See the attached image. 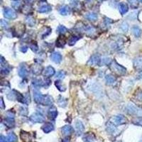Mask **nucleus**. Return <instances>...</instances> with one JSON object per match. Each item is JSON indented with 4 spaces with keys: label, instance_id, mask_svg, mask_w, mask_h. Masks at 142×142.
<instances>
[{
    "label": "nucleus",
    "instance_id": "46",
    "mask_svg": "<svg viewBox=\"0 0 142 142\" xmlns=\"http://www.w3.org/2000/svg\"><path fill=\"white\" fill-rule=\"evenodd\" d=\"M20 4H21V3H20L19 1H17V2L12 3V7L14 8V9H17L19 7Z\"/></svg>",
    "mask_w": 142,
    "mask_h": 142
},
{
    "label": "nucleus",
    "instance_id": "51",
    "mask_svg": "<svg viewBox=\"0 0 142 142\" xmlns=\"http://www.w3.org/2000/svg\"><path fill=\"white\" fill-rule=\"evenodd\" d=\"M0 102H1V104H0V107L2 108V109H4V101H3L2 97H1Z\"/></svg>",
    "mask_w": 142,
    "mask_h": 142
},
{
    "label": "nucleus",
    "instance_id": "56",
    "mask_svg": "<svg viewBox=\"0 0 142 142\" xmlns=\"http://www.w3.org/2000/svg\"><path fill=\"white\" fill-rule=\"evenodd\" d=\"M40 1H41V2H45L46 0H40Z\"/></svg>",
    "mask_w": 142,
    "mask_h": 142
},
{
    "label": "nucleus",
    "instance_id": "57",
    "mask_svg": "<svg viewBox=\"0 0 142 142\" xmlns=\"http://www.w3.org/2000/svg\"><path fill=\"white\" fill-rule=\"evenodd\" d=\"M139 1H140V2H141L142 3V0H139Z\"/></svg>",
    "mask_w": 142,
    "mask_h": 142
},
{
    "label": "nucleus",
    "instance_id": "1",
    "mask_svg": "<svg viewBox=\"0 0 142 142\" xmlns=\"http://www.w3.org/2000/svg\"><path fill=\"white\" fill-rule=\"evenodd\" d=\"M34 101L39 105L43 106H50L53 104V100L50 95H42L39 92H35L34 94Z\"/></svg>",
    "mask_w": 142,
    "mask_h": 142
},
{
    "label": "nucleus",
    "instance_id": "53",
    "mask_svg": "<svg viewBox=\"0 0 142 142\" xmlns=\"http://www.w3.org/2000/svg\"><path fill=\"white\" fill-rule=\"evenodd\" d=\"M62 142H70V138L66 137L63 139V141Z\"/></svg>",
    "mask_w": 142,
    "mask_h": 142
},
{
    "label": "nucleus",
    "instance_id": "5",
    "mask_svg": "<svg viewBox=\"0 0 142 142\" xmlns=\"http://www.w3.org/2000/svg\"><path fill=\"white\" fill-rule=\"evenodd\" d=\"M101 61L102 60H101L100 56L95 54L89 60L88 65H92V66L100 65H101Z\"/></svg>",
    "mask_w": 142,
    "mask_h": 142
},
{
    "label": "nucleus",
    "instance_id": "2",
    "mask_svg": "<svg viewBox=\"0 0 142 142\" xmlns=\"http://www.w3.org/2000/svg\"><path fill=\"white\" fill-rule=\"evenodd\" d=\"M110 69L114 73L117 74L119 75H124L127 73V69L124 67L118 64L116 61H113L110 64Z\"/></svg>",
    "mask_w": 142,
    "mask_h": 142
},
{
    "label": "nucleus",
    "instance_id": "38",
    "mask_svg": "<svg viewBox=\"0 0 142 142\" xmlns=\"http://www.w3.org/2000/svg\"><path fill=\"white\" fill-rule=\"evenodd\" d=\"M121 29H122V30L124 32H127L128 31V29H129V25H128V24L127 22H123L122 24H121Z\"/></svg>",
    "mask_w": 142,
    "mask_h": 142
},
{
    "label": "nucleus",
    "instance_id": "32",
    "mask_svg": "<svg viewBox=\"0 0 142 142\" xmlns=\"http://www.w3.org/2000/svg\"><path fill=\"white\" fill-rule=\"evenodd\" d=\"M80 37L79 36H72L70 38V39L68 41V44L70 46H73L76 42L78 41L79 39H80Z\"/></svg>",
    "mask_w": 142,
    "mask_h": 142
},
{
    "label": "nucleus",
    "instance_id": "23",
    "mask_svg": "<svg viewBox=\"0 0 142 142\" xmlns=\"http://www.w3.org/2000/svg\"><path fill=\"white\" fill-rule=\"evenodd\" d=\"M51 10V7L49 5H43L40 7L38 9V12L40 13H47L49 12Z\"/></svg>",
    "mask_w": 142,
    "mask_h": 142
},
{
    "label": "nucleus",
    "instance_id": "55",
    "mask_svg": "<svg viewBox=\"0 0 142 142\" xmlns=\"http://www.w3.org/2000/svg\"><path fill=\"white\" fill-rule=\"evenodd\" d=\"M99 2H102V1H104V0H98Z\"/></svg>",
    "mask_w": 142,
    "mask_h": 142
},
{
    "label": "nucleus",
    "instance_id": "44",
    "mask_svg": "<svg viewBox=\"0 0 142 142\" xmlns=\"http://www.w3.org/2000/svg\"><path fill=\"white\" fill-rule=\"evenodd\" d=\"M134 124L138 125H140V126H142V118H137L135 120L133 121Z\"/></svg>",
    "mask_w": 142,
    "mask_h": 142
},
{
    "label": "nucleus",
    "instance_id": "7",
    "mask_svg": "<svg viewBox=\"0 0 142 142\" xmlns=\"http://www.w3.org/2000/svg\"><path fill=\"white\" fill-rule=\"evenodd\" d=\"M127 122V119L124 115L119 114L114 117V124L115 125H122Z\"/></svg>",
    "mask_w": 142,
    "mask_h": 142
},
{
    "label": "nucleus",
    "instance_id": "52",
    "mask_svg": "<svg viewBox=\"0 0 142 142\" xmlns=\"http://www.w3.org/2000/svg\"><path fill=\"white\" fill-rule=\"evenodd\" d=\"M136 97H137V99L139 100L142 101V92H139V93L138 94L137 96H136Z\"/></svg>",
    "mask_w": 142,
    "mask_h": 142
},
{
    "label": "nucleus",
    "instance_id": "11",
    "mask_svg": "<svg viewBox=\"0 0 142 142\" xmlns=\"http://www.w3.org/2000/svg\"><path fill=\"white\" fill-rule=\"evenodd\" d=\"M58 116V111L55 107H52L48 110V117L50 119L54 120Z\"/></svg>",
    "mask_w": 142,
    "mask_h": 142
},
{
    "label": "nucleus",
    "instance_id": "18",
    "mask_svg": "<svg viewBox=\"0 0 142 142\" xmlns=\"http://www.w3.org/2000/svg\"><path fill=\"white\" fill-rule=\"evenodd\" d=\"M42 129L45 133H49L52 132L54 129L53 125L51 123H46L43 127H42Z\"/></svg>",
    "mask_w": 142,
    "mask_h": 142
},
{
    "label": "nucleus",
    "instance_id": "19",
    "mask_svg": "<svg viewBox=\"0 0 142 142\" xmlns=\"http://www.w3.org/2000/svg\"><path fill=\"white\" fill-rule=\"evenodd\" d=\"M72 132H73V128L70 125H65L62 128V133L65 136L70 135Z\"/></svg>",
    "mask_w": 142,
    "mask_h": 142
},
{
    "label": "nucleus",
    "instance_id": "17",
    "mask_svg": "<svg viewBox=\"0 0 142 142\" xmlns=\"http://www.w3.org/2000/svg\"><path fill=\"white\" fill-rule=\"evenodd\" d=\"M59 12L61 15L65 16V15L69 14L70 13V9L68 6L64 5V6H62L59 8Z\"/></svg>",
    "mask_w": 142,
    "mask_h": 142
},
{
    "label": "nucleus",
    "instance_id": "10",
    "mask_svg": "<svg viewBox=\"0 0 142 142\" xmlns=\"http://www.w3.org/2000/svg\"><path fill=\"white\" fill-rule=\"evenodd\" d=\"M51 59L55 63H60L62 61L61 54L58 52H54L51 56Z\"/></svg>",
    "mask_w": 142,
    "mask_h": 142
},
{
    "label": "nucleus",
    "instance_id": "43",
    "mask_svg": "<svg viewBox=\"0 0 142 142\" xmlns=\"http://www.w3.org/2000/svg\"><path fill=\"white\" fill-rule=\"evenodd\" d=\"M20 113H21V114H23V115H27L28 112H27L26 108L24 107H21V109H20Z\"/></svg>",
    "mask_w": 142,
    "mask_h": 142
},
{
    "label": "nucleus",
    "instance_id": "3",
    "mask_svg": "<svg viewBox=\"0 0 142 142\" xmlns=\"http://www.w3.org/2000/svg\"><path fill=\"white\" fill-rule=\"evenodd\" d=\"M127 112L129 113L130 114H133V115H136L138 117H142V110L140 108L137 107L136 106L134 105H129L127 107Z\"/></svg>",
    "mask_w": 142,
    "mask_h": 142
},
{
    "label": "nucleus",
    "instance_id": "45",
    "mask_svg": "<svg viewBox=\"0 0 142 142\" xmlns=\"http://www.w3.org/2000/svg\"><path fill=\"white\" fill-rule=\"evenodd\" d=\"M0 24L3 28H7L8 27V22H7L4 20L2 19L0 21Z\"/></svg>",
    "mask_w": 142,
    "mask_h": 142
},
{
    "label": "nucleus",
    "instance_id": "41",
    "mask_svg": "<svg viewBox=\"0 0 142 142\" xmlns=\"http://www.w3.org/2000/svg\"><path fill=\"white\" fill-rule=\"evenodd\" d=\"M30 10H31V7H29V5H26L24 9H23L22 12L26 14H28L29 13Z\"/></svg>",
    "mask_w": 142,
    "mask_h": 142
},
{
    "label": "nucleus",
    "instance_id": "25",
    "mask_svg": "<svg viewBox=\"0 0 142 142\" xmlns=\"http://www.w3.org/2000/svg\"><path fill=\"white\" fill-rule=\"evenodd\" d=\"M5 125L9 128H12L14 127L15 125V122H14V119H10V118H7L5 119L4 120V122Z\"/></svg>",
    "mask_w": 142,
    "mask_h": 142
},
{
    "label": "nucleus",
    "instance_id": "14",
    "mask_svg": "<svg viewBox=\"0 0 142 142\" xmlns=\"http://www.w3.org/2000/svg\"><path fill=\"white\" fill-rule=\"evenodd\" d=\"M134 66L136 70H142V56L138 57L134 61Z\"/></svg>",
    "mask_w": 142,
    "mask_h": 142
},
{
    "label": "nucleus",
    "instance_id": "30",
    "mask_svg": "<svg viewBox=\"0 0 142 142\" xmlns=\"http://www.w3.org/2000/svg\"><path fill=\"white\" fill-rule=\"evenodd\" d=\"M86 18L91 21H95L97 19V15L95 13H89L86 15Z\"/></svg>",
    "mask_w": 142,
    "mask_h": 142
},
{
    "label": "nucleus",
    "instance_id": "26",
    "mask_svg": "<svg viewBox=\"0 0 142 142\" xmlns=\"http://www.w3.org/2000/svg\"><path fill=\"white\" fill-rule=\"evenodd\" d=\"M106 82H107V85H113L115 83L116 78L112 75H108L106 76Z\"/></svg>",
    "mask_w": 142,
    "mask_h": 142
},
{
    "label": "nucleus",
    "instance_id": "9",
    "mask_svg": "<svg viewBox=\"0 0 142 142\" xmlns=\"http://www.w3.org/2000/svg\"><path fill=\"white\" fill-rule=\"evenodd\" d=\"M24 30L25 28L24 25L21 24L20 26H19V25H16L14 31V36H16L20 38V37L24 34Z\"/></svg>",
    "mask_w": 142,
    "mask_h": 142
},
{
    "label": "nucleus",
    "instance_id": "58",
    "mask_svg": "<svg viewBox=\"0 0 142 142\" xmlns=\"http://www.w3.org/2000/svg\"><path fill=\"white\" fill-rule=\"evenodd\" d=\"M139 142H142V140H141V141H140Z\"/></svg>",
    "mask_w": 142,
    "mask_h": 142
},
{
    "label": "nucleus",
    "instance_id": "42",
    "mask_svg": "<svg viewBox=\"0 0 142 142\" xmlns=\"http://www.w3.org/2000/svg\"><path fill=\"white\" fill-rule=\"evenodd\" d=\"M65 73L64 72H63V71H60V72H58V73H57L56 78L59 79H62L65 78Z\"/></svg>",
    "mask_w": 142,
    "mask_h": 142
},
{
    "label": "nucleus",
    "instance_id": "40",
    "mask_svg": "<svg viewBox=\"0 0 142 142\" xmlns=\"http://www.w3.org/2000/svg\"><path fill=\"white\" fill-rule=\"evenodd\" d=\"M111 60L109 58H104L101 61V65H108L110 63Z\"/></svg>",
    "mask_w": 142,
    "mask_h": 142
},
{
    "label": "nucleus",
    "instance_id": "49",
    "mask_svg": "<svg viewBox=\"0 0 142 142\" xmlns=\"http://www.w3.org/2000/svg\"><path fill=\"white\" fill-rule=\"evenodd\" d=\"M27 50H28V47L26 46H25L21 47V51L23 52V53H26Z\"/></svg>",
    "mask_w": 142,
    "mask_h": 142
},
{
    "label": "nucleus",
    "instance_id": "47",
    "mask_svg": "<svg viewBox=\"0 0 142 142\" xmlns=\"http://www.w3.org/2000/svg\"><path fill=\"white\" fill-rule=\"evenodd\" d=\"M9 73V70L7 68H6V67H5L4 68H2V70H1V73L4 74V75H7Z\"/></svg>",
    "mask_w": 142,
    "mask_h": 142
},
{
    "label": "nucleus",
    "instance_id": "37",
    "mask_svg": "<svg viewBox=\"0 0 142 142\" xmlns=\"http://www.w3.org/2000/svg\"><path fill=\"white\" fill-rule=\"evenodd\" d=\"M30 48H31V50L33 51L36 52L38 50H39V47H38V45H37L36 42H33V43H31L30 45Z\"/></svg>",
    "mask_w": 142,
    "mask_h": 142
},
{
    "label": "nucleus",
    "instance_id": "28",
    "mask_svg": "<svg viewBox=\"0 0 142 142\" xmlns=\"http://www.w3.org/2000/svg\"><path fill=\"white\" fill-rule=\"evenodd\" d=\"M43 29H44V31H42L41 32V36L42 39L46 37L47 36L50 34V33L51 32V29L49 28V27H44Z\"/></svg>",
    "mask_w": 142,
    "mask_h": 142
},
{
    "label": "nucleus",
    "instance_id": "29",
    "mask_svg": "<svg viewBox=\"0 0 142 142\" xmlns=\"http://www.w3.org/2000/svg\"><path fill=\"white\" fill-rule=\"evenodd\" d=\"M7 139L9 142H16L17 141V136L14 133H9L7 136Z\"/></svg>",
    "mask_w": 142,
    "mask_h": 142
},
{
    "label": "nucleus",
    "instance_id": "35",
    "mask_svg": "<svg viewBox=\"0 0 142 142\" xmlns=\"http://www.w3.org/2000/svg\"><path fill=\"white\" fill-rule=\"evenodd\" d=\"M57 31L59 34H65V33H66L67 32V29L64 26H59L58 27V29H57Z\"/></svg>",
    "mask_w": 142,
    "mask_h": 142
},
{
    "label": "nucleus",
    "instance_id": "8",
    "mask_svg": "<svg viewBox=\"0 0 142 142\" xmlns=\"http://www.w3.org/2000/svg\"><path fill=\"white\" fill-rule=\"evenodd\" d=\"M75 132L78 136H80L83 133L84 130H85V127L80 121H76L75 124Z\"/></svg>",
    "mask_w": 142,
    "mask_h": 142
},
{
    "label": "nucleus",
    "instance_id": "59",
    "mask_svg": "<svg viewBox=\"0 0 142 142\" xmlns=\"http://www.w3.org/2000/svg\"><path fill=\"white\" fill-rule=\"evenodd\" d=\"M14 1H19V0H14Z\"/></svg>",
    "mask_w": 142,
    "mask_h": 142
},
{
    "label": "nucleus",
    "instance_id": "34",
    "mask_svg": "<svg viewBox=\"0 0 142 142\" xmlns=\"http://www.w3.org/2000/svg\"><path fill=\"white\" fill-rule=\"evenodd\" d=\"M33 84L36 86H46V83H43L42 80L41 79H35L34 80H33Z\"/></svg>",
    "mask_w": 142,
    "mask_h": 142
},
{
    "label": "nucleus",
    "instance_id": "39",
    "mask_svg": "<svg viewBox=\"0 0 142 142\" xmlns=\"http://www.w3.org/2000/svg\"><path fill=\"white\" fill-rule=\"evenodd\" d=\"M61 97V99H59L58 100L59 105L61 106V107H65V105H66V101H65V100L64 98L61 97Z\"/></svg>",
    "mask_w": 142,
    "mask_h": 142
},
{
    "label": "nucleus",
    "instance_id": "20",
    "mask_svg": "<svg viewBox=\"0 0 142 142\" xmlns=\"http://www.w3.org/2000/svg\"><path fill=\"white\" fill-rule=\"evenodd\" d=\"M128 10H129V8H128V6L127 4L123 2L120 3L119 5V11L121 13V14H125L128 12Z\"/></svg>",
    "mask_w": 142,
    "mask_h": 142
},
{
    "label": "nucleus",
    "instance_id": "33",
    "mask_svg": "<svg viewBox=\"0 0 142 142\" xmlns=\"http://www.w3.org/2000/svg\"><path fill=\"white\" fill-rule=\"evenodd\" d=\"M128 2H129L131 7L132 9H136L138 7V6H139L138 0H128Z\"/></svg>",
    "mask_w": 142,
    "mask_h": 142
},
{
    "label": "nucleus",
    "instance_id": "27",
    "mask_svg": "<svg viewBox=\"0 0 142 142\" xmlns=\"http://www.w3.org/2000/svg\"><path fill=\"white\" fill-rule=\"evenodd\" d=\"M96 30L93 26H87L85 27V32L88 36H92L95 34Z\"/></svg>",
    "mask_w": 142,
    "mask_h": 142
},
{
    "label": "nucleus",
    "instance_id": "4",
    "mask_svg": "<svg viewBox=\"0 0 142 142\" xmlns=\"http://www.w3.org/2000/svg\"><path fill=\"white\" fill-rule=\"evenodd\" d=\"M30 120L34 123H41L44 122V117L40 113H34L29 117Z\"/></svg>",
    "mask_w": 142,
    "mask_h": 142
},
{
    "label": "nucleus",
    "instance_id": "6",
    "mask_svg": "<svg viewBox=\"0 0 142 142\" xmlns=\"http://www.w3.org/2000/svg\"><path fill=\"white\" fill-rule=\"evenodd\" d=\"M4 16L7 19H14L17 18V14L14 11L9 8H5L4 9Z\"/></svg>",
    "mask_w": 142,
    "mask_h": 142
},
{
    "label": "nucleus",
    "instance_id": "31",
    "mask_svg": "<svg viewBox=\"0 0 142 142\" xmlns=\"http://www.w3.org/2000/svg\"><path fill=\"white\" fill-rule=\"evenodd\" d=\"M55 84H56V86L57 87V88L58 89V90H60L61 92H64V91L65 90V87L63 85V83L60 80L56 81Z\"/></svg>",
    "mask_w": 142,
    "mask_h": 142
},
{
    "label": "nucleus",
    "instance_id": "36",
    "mask_svg": "<svg viewBox=\"0 0 142 142\" xmlns=\"http://www.w3.org/2000/svg\"><path fill=\"white\" fill-rule=\"evenodd\" d=\"M27 24L29 26H34L35 25V20L32 17H29L26 19Z\"/></svg>",
    "mask_w": 142,
    "mask_h": 142
},
{
    "label": "nucleus",
    "instance_id": "50",
    "mask_svg": "<svg viewBox=\"0 0 142 142\" xmlns=\"http://www.w3.org/2000/svg\"><path fill=\"white\" fill-rule=\"evenodd\" d=\"M24 1H25V2L27 4L31 5V4H32L34 2L35 0H24Z\"/></svg>",
    "mask_w": 142,
    "mask_h": 142
},
{
    "label": "nucleus",
    "instance_id": "12",
    "mask_svg": "<svg viewBox=\"0 0 142 142\" xmlns=\"http://www.w3.org/2000/svg\"><path fill=\"white\" fill-rule=\"evenodd\" d=\"M21 139L24 142H31V136L29 132H26L24 131L21 132Z\"/></svg>",
    "mask_w": 142,
    "mask_h": 142
},
{
    "label": "nucleus",
    "instance_id": "15",
    "mask_svg": "<svg viewBox=\"0 0 142 142\" xmlns=\"http://www.w3.org/2000/svg\"><path fill=\"white\" fill-rule=\"evenodd\" d=\"M18 73H19V75L21 78H24L26 77L27 75H28V70H27L26 68L24 65H20Z\"/></svg>",
    "mask_w": 142,
    "mask_h": 142
},
{
    "label": "nucleus",
    "instance_id": "16",
    "mask_svg": "<svg viewBox=\"0 0 142 142\" xmlns=\"http://www.w3.org/2000/svg\"><path fill=\"white\" fill-rule=\"evenodd\" d=\"M66 41L63 36H60L56 40V46L58 48H63L65 45Z\"/></svg>",
    "mask_w": 142,
    "mask_h": 142
},
{
    "label": "nucleus",
    "instance_id": "22",
    "mask_svg": "<svg viewBox=\"0 0 142 142\" xmlns=\"http://www.w3.org/2000/svg\"><path fill=\"white\" fill-rule=\"evenodd\" d=\"M117 130L115 124L112 122H108L107 124V131L110 134H114Z\"/></svg>",
    "mask_w": 142,
    "mask_h": 142
},
{
    "label": "nucleus",
    "instance_id": "13",
    "mask_svg": "<svg viewBox=\"0 0 142 142\" xmlns=\"http://www.w3.org/2000/svg\"><path fill=\"white\" fill-rule=\"evenodd\" d=\"M43 75L46 78H50V77H51V76H53L55 74V70H54L53 67L48 66L43 70Z\"/></svg>",
    "mask_w": 142,
    "mask_h": 142
},
{
    "label": "nucleus",
    "instance_id": "54",
    "mask_svg": "<svg viewBox=\"0 0 142 142\" xmlns=\"http://www.w3.org/2000/svg\"><path fill=\"white\" fill-rule=\"evenodd\" d=\"M68 1L71 3V4H74V3L77 2V0H68Z\"/></svg>",
    "mask_w": 142,
    "mask_h": 142
},
{
    "label": "nucleus",
    "instance_id": "24",
    "mask_svg": "<svg viewBox=\"0 0 142 142\" xmlns=\"http://www.w3.org/2000/svg\"><path fill=\"white\" fill-rule=\"evenodd\" d=\"M141 32H142L141 29H140L139 27L137 26H134L132 27L133 34L136 37L139 38V37L141 36Z\"/></svg>",
    "mask_w": 142,
    "mask_h": 142
},
{
    "label": "nucleus",
    "instance_id": "48",
    "mask_svg": "<svg viewBox=\"0 0 142 142\" xmlns=\"http://www.w3.org/2000/svg\"><path fill=\"white\" fill-rule=\"evenodd\" d=\"M0 142H9L8 141L7 138L4 137V136H1V138H0Z\"/></svg>",
    "mask_w": 142,
    "mask_h": 142
},
{
    "label": "nucleus",
    "instance_id": "21",
    "mask_svg": "<svg viewBox=\"0 0 142 142\" xmlns=\"http://www.w3.org/2000/svg\"><path fill=\"white\" fill-rule=\"evenodd\" d=\"M31 70L34 75H39L42 71V67L38 65H34L31 68Z\"/></svg>",
    "mask_w": 142,
    "mask_h": 142
}]
</instances>
